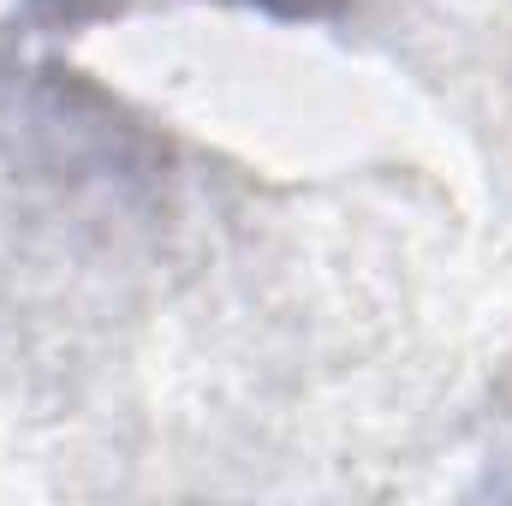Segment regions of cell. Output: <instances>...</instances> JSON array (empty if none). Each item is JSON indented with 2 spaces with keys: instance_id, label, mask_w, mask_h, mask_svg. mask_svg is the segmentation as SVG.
<instances>
[{
  "instance_id": "1",
  "label": "cell",
  "mask_w": 512,
  "mask_h": 506,
  "mask_svg": "<svg viewBox=\"0 0 512 506\" xmlns=\"http://www.w3.org/2000/svg\"><path fill=\"white\" fill-rule=\"evenodd\" d=\"M36 6H48V0H36ZM54 6H60V12H72V0H54Z\"/></svg>"
}]
</instances>
